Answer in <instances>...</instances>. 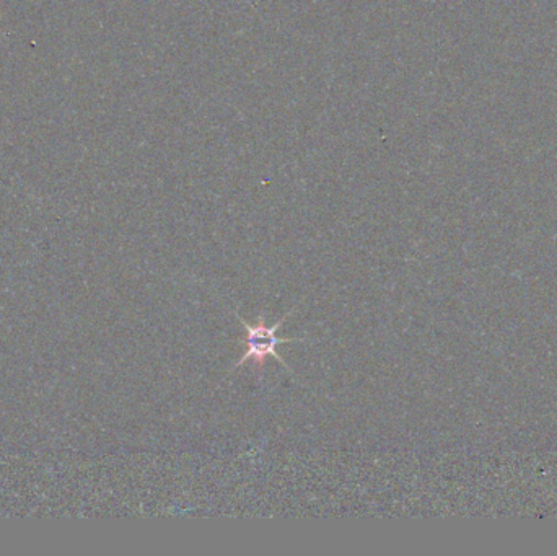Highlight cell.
I'll return each instance as SVG.
<instances>
[{
	"label": "cell",
	"mask_w": 557,
	"mask_h": 556,
	"mask_svg": "<svg viewBox=\"0 0 557 556\" xmlns=\"http://www.w3.org/2000/svg\"><path fill=\"white\" fill-rule=\"evenodd\" d=\"M292 312H295V308L287 313L286 317L281 318L277 323H274L272 326H267L264 322V317L260 315L255 325L248 323L246 320L236 313L238 322L245 326L246 336H245V354L238 359V361L233 364L231 371H235L238 367H243L245 364H251L255 369H261L266 364L267 357H274L277 362H281L283 367L287 369L288 372H292V369L287 366V362L283 361V357L277 352V346L283 345V343H292V341H305V338H278L277 330L283 325V322L287 320L288 315H292Z\"/></svg>",
	"instance_id": "cell-1"
}]
</instances>
